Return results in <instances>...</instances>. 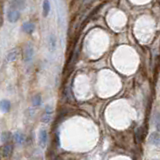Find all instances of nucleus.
<instances>
[{
  "mask_svg": "<svg viewBox=\"0 0 160 160\" xmlns=\"http://www.w3.org/2000/svg\"><path fill=\"white\" fill-rule=\"evenodd\" d=\"M47 140H48V133L46 129L44 128H41L38 132V142H39V145L41 147H45L46 144H47Z\"/></svg>",
  "mask_w": 160,
  "mask_h": 160,
  "instance_id": "20e7f679",
  "label": "nucleus"
},
{
  "mask_svg": "<svg viewBox=\"0 0 160 160\" xmlns=\"http://www.w3.org/2000/svg\"><path fill=\"white\" fill-rule=\"evenodd\" d=\"M22 30L23 32H25L27 34H32L35 30V24L33 22H30V21H27V22H24L22 24Z\"/></svg>",
  "mask_w": 160,
  "mask_h": 160,
  "instance_id": "423d86ee",
  "label": "nucleus"
},
{
  "mask_svg": "<svg viewBox=\"0 0 160 160\" xmlns=\"http://www.w3.org/2000/svg\"><path fill=\"white\" fill-rule=\"evenodd\" d=\"M9 5H11L13 7H15L18 10H22L25 7V2L24 1H11L9 3Z\"/></svg>",
  "mask_w": 160,
  "mask_h": 160,
  "instance_id": "f8f14e48",
  "label": "nucleus"
},
{
  "mask_svg": "<svg viewBox=\"0 0 160 160\" xmlns=\"http://www.w3.org/2000/svg\"><path fill=\"white\" fill-rule=\"evenodd\" d=\"M13 153V145L11 143H5L3 145V147L1 149V154L2 156L4 157L5 159L7 158H10L11 157V155Z\"/></svg>",
  "mask_w": 160,
  "mask_h": 160,
  "instance_id": "39448f33",
  "label": "nucleus"
},
{
  "mask_svg": "<svg viewBox=\"0 0 160 160\" xmlns=\"http://www.w3.org/2000/svg\"><path fill=\"white\" fill-rule=\"evenodd\" d=\"M50 9H51V6H50V2L45 0L42 4V11H43V16L44 17H47L48 14L50 13Z\"/></svg>",
  "mask_w": 160,
  "mask_h": 160,
  "instance_id": "9d476101",
  "label": "nucleus"
},
{
  "mask_svg": "<svg viewBox=\"0 0 160 160\" xmlns=\"http://www.w3.org/2000/svg\"><path fill=\"white\" fill-rule=\"evenodd\" d=\"M155 160H157V159H155Z\"/></svg>",
  "mask_w": 160,
  "mask_h": 160,
  "instance_id": "a211bd4d",
  "label": "nucleus"
},
{
  "mask_svg": "<svg viewBox=\"0 0 160 160\" xmlns=\"http://www.w3.org/2000/svg\"><path fill=\"white\" fill-rule=\"evenodd\" d=\"M51 118H52L51 115H49V114H44L43 117H42V122H44V123L50 122V121H51Z\"/></svg>",
  "mask_w": 160,
  "mask_h": 160,
  "instance_id": "2eb2a0df",
  "label": "nucleus"
},
{
  "mask_svg": "<svg viewBox=\"0 0 160 160\" xmlns=\"http://www.w3.org/2000/svg\"><path fill=\"white\" fill-rule=\"evenodd\" d=\"M156 127H157V130H158V131H160V122L157 124V125H156Z\"/></svg>",
  "mask_w": 160,
  "mask_h": 160,
  "instance_id": "dca6fc26",
  "label": "nucleus"
},
{
  "mask_svg": "<svg viewBox=\"0 0 160 160\" xmlns=\"http://www.w3.org/2000/svg\"><path fill=\"white\" fill-rule=\"evenodd\" d=\"M159 138H160V135L158 133H152L150 135V137H149L148 141H149V143H151L152 145H156V146H157Z\"/></svg>",
  "mask_w": 160,
  "mask_h": 160,
  "instance_id": "9b49d317",
  "label": "nucleus"
},
{
  "mask_svg": "<svg viewBox=\"0 0 160 160\" xmlns=\"http://www.w3.org/2000/svg\"><path fill=\"white\" fill-rule=\"evenodd\" d=\"M47 47L50 53H54L57 48V37L54 33H50L47 38Z\"/></svg>",
  "mask_w": 160,
  "mask_h": 160,
  "instance_id": "7ed1b4c3",
  "label": "nucleus"
},
{
  "mask_svg": "<svg viewBox=\"0 0 160 160\" xmlns=\"http://www.w3.org/2000/svg\"><path fill=\"white\" fill-rule=\"evenodd\" d=\"M14 140H15L16 144L21 145L24 142V140H25V136H24V134L21 131H17L14 134Z\"/></svg>",
  "mask_w": 160,
  "mask_h": 160,
  "instance_id": "1a4fd4ad",
  "label": "nucleus"
},
{
  "mask_svg": "<svg viewBox=\"0 0 160 160\" xmlns=\"http://www.w3.org/2000/svg\"><path fill=\"white\" fill-rule=\"evenodd\" d=\"M20 15H21L20 10H18L11 5H9L8 9H7V19H8L9 22H11V23L17 22L20 18Z\"/></svg>",
  "mask_w": 160,
  "mask_h": 160,
  "instance_id": "f257e3e1",
  "label": "nucleus"
},
{
  "mask_svg": "<svg viewBox=\"0 0 160 160\" xmlns=\"http://www.w3.org/2000/svg\"><path fill=\"white\" fill-rule=\"evenodd\" d=\"M41 103H42V98L39 94L35 95L34 97L32 98V105L33 106H39L41 105Z\"/></svg>",
  "mask_w": 160,
  "mask_h": 160,
  "instance_id": "4468645a",
  "label": "nucleus"
},
{
  "mask_svg": "<svg viewBox=\"0 0 160 160\" xmlns=\"http://www.w3.org/2000/svg\"><path fill=\"white\" fill-rule=\"evenodd\" d=\"M17 55H18V50H17L16 48L12 49V50H10L8 53H7L6 55V61L7 62H12L14 61L16 58H17Z\"/></svg>",
  "mask_w": 160,
  "mask_h": 160,
  "instance_id": "6e6552de",
  "label": "nucleus"
},
{
  "mask_svg": "<svg viewBox=\"0 0 160 160\" xmlns=\"http://www.w3.org/2000/svg\"><path fill=\"white\" fill-rule=\"evenodd\" d=\"M34 56V48L30 43L27 44L23 49V61L25 63H29Z\"/></svg>",
  "mask_w": 160,
  "mask_h": 160,
  "instance_id": "f03ea898",
  "label": "nucleus"
},
{
  "mask_svg": "<svg viewBox=\"0 0 160 160\" xmlns=\"http://www.w3.org/2000/svg\"><path fill=\"white\" fill-rule=\"evenodd\" d=\"M10 107H11V105H10V101L7 100V99H2V100H0V110L3 112V113H7L10 110Z\"/></svg>",
  "mask_w": 160,
  "mask_h": 160,
  "instance_id": "0eeeda50",
  "label": "nucleus"
},
{
  "mask_svg": "<svg viewBox=\"0 0 160 160\" xmlns=\"http://www.w3.org/2000/svg\"><path fill=\"white\" fill-rule=\"evenodd\" d=\"M11 136L12 134L9 132V131H4V132L2 133L1 135V141L3 142V143H8V141L11 139Z\"/></svg>",
  "mask_w": 160,
  "mask_h": 160,
  "instance_id": "ddd939ff",
  "label": "nucleus"
},
{
  "mask_svg": "<svg viewBox=\"0 0 160 160\" xmlns=\"http://www.w3.org/2000/svg\"><path fill=\"white\" fill-rule=\"evenodd\" d=\"M157 146L160 147V138H159V141H158V145H157Z\"/></svg>",
  "mask_w": 160,
  "mask_h": 160,
  "instance_id": "f3484780",
  "label": "nucleus"
}]
</instances>
